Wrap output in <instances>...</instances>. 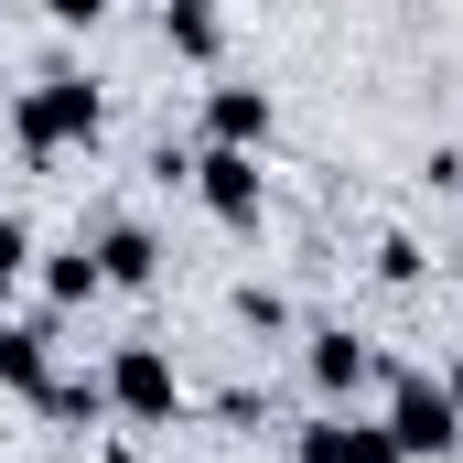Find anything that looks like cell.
Returning a JSON list of instances; mask_svg holds the SVG:
<instances>
[{
  "mask_svg": "<svg viewBox=\"0 0 463 463\" xmlns=\"http://www.w3.org/2000/svg\"><path fill=\"white\" fill-rule=\"evenodd\" d=\"M377 431H388V453H399V463H442V453H453V431H463V399H453V388H431V377H399Z\"/></svg>",
  "mask_w": 463,
  "mask_h": 463,
  "instance_id": "1",
  "label": "cell"
},
{
  "mask_svg": "<svg viewBox=\"0 0 463 463\" xmlns=\"http://www.w3.org/2000/svg\"><path fill=\"white\" fill-rule=\"evenodd\" d=\"M11 129H22V151H76V140H98V87L87 76H43V87H22Z\"/></svg>",
  "mask_w": 463,
  "mask_h": 463,
  "instance_id": "2",
  "label": "cell"
},
{
  "mask_svg": "<svg viewBox=\"0 0 463 463\" xmlns=\"http://www.w3.org/2000/svg\"><path fill=\"white\" fill-rule=\"evenodd\" d=\"M109 399L129 410V420H173V399H184V388H173V355H162V345H118Z\"/></svg>",
  "mask_w": 463,
  "mask_h": 463,
  "instance_id": "3",
  "label": "cell"
},
{
  "mask_svg": "<svg viewBox=\"0 0 463 463\" xmlns=\"http://www.w3.org/2000/svg\"><path fill=\"white\" fill-rule=\"evenodd\" d=\"M194 184H205V205H216L227 227H259V151H205Z\"/></svg>",
  "mask_w": 463,
  "mask_h": 463,
  "instance_id": "4",
  "label": "cell"
},
{
  "mask_svg": "<svg viewBox=\"0 0 463 463\" xmlns=\"http://www.w3.org/2000/svg\"><path fill=\"white\" fill-rule=\"evenodd\" d=\"M205 129H216V151H259L269 140V98L259 87H216L205 98Z\"/></svg>",
  "mask_w": 463,
  "mask_h": 463,
  "instance_id": "5",
  "label": "cell"
},
{
  "mask_svg": "<svg viewBox=\"0 0 463 463\" xmlns=\"http://www.w3.org/2000/svg\"><path fill=\"white\" fill-rule=\"evenodd\" d=\"M302 463H399L377 420H313L302 431Z\"/></svg>",
  "mask_w": 463,
  "mask_h": 463,
  "instance_id": "6",
  "label": "cell"
},
{
  "mask_svg": "<svg viewBox=\"0 0 463 463\" xmlns=\"http://www.w3.org/2000/svg\"><path fill=\"white\" fill-rule=\"evenodd\" d=\"M366 366H377V355L355 345V335H313V388H335V399H355V388H366Z\"/></svg>",
  "mask_w": 463,
  "mask_h": 463,
  "instance_id": "7",
  "label": "cell"
},
{
  "mask_svg": "<svg viewBox=\"0 0 463 463\" xmlns=\"http://www.w3.org/2000/svg\"><path fill=\"white\" fill-rule=\"evenodd\" d=\"M151 259H162V248H151L140 227H109V237H98V280H118V291H140V280H151Z\"/></svg>",
  "mask_w": 463,
  "mask_h": 463,
  "instance_id": "8",
  "label": "cell"
},
{
  "mask_svg": "<svg viewBox=\"0 0 463 463\" xmlns=\"http://www.w3.org/2000/svg\"><path fill=\"white\" fill-rule=\"evenodd\" d=\"M98 399H109L98 377H54V388H43V410H54V420H98Z\"/></svg>",
  "mask_w": 463,
  "mask_h": 463,
  "instance_id": "9",
  "label": "cell"
},
{
  "mask_svg": "<svg viewBox=\"0 0 463 463\" xmlns=\"http://www.w3.org/2000/svg\"><path fill=\"white\" fill-rule=\"evenodd\" d=\"M162 43H184V54H216V11H162Z\"/></svg>",
  "mask_w": 463,
  "mask_h": 463,
  "instance_id": "10",
  "label": "cell"
},
{
  "mask_svg": "<svg viewBox=\"0 0 463 463\" xmlns=\"http://www.w3.org/2000/svg\"><path fill=\"white\" fill-rule=\"evenodd\" d=\"M54 291H65V302H87V291H98V259H87V248H76V259H54Z\"/></svg>",
  "mask_w": 463,
  "mask_h": 463,
  "instance_id": "11",
  "label": "cell"
}]
</instances>
